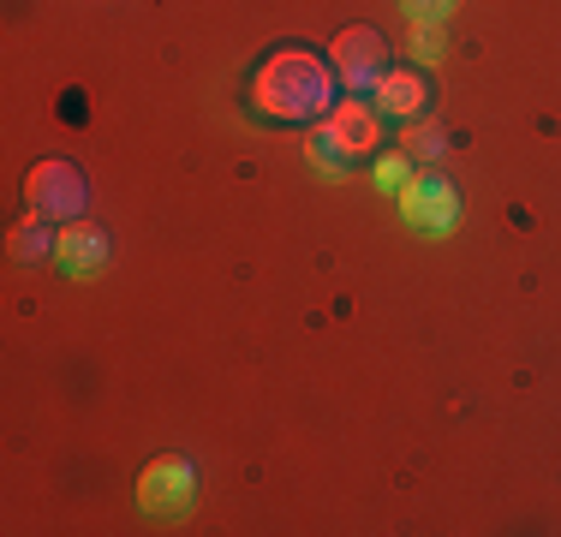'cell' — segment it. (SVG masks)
<instances>
[{"mask_svg":"<svg viewBox=\"0 0 561 537\" xmlns=\"http://www.w3.org/2000/svg\"><path fill=\"white\" fill-rule=\"evenodd\" d=\"M370 102H377L382 114H394V119H419L424 102H431V84H424L419 66H389V72L370 84Z\"/></svg>","mask_w":561,"mask_h":537,"instance_id":"8","label":"cell"},{"mask_svg":"<svg viewBox=\"0 0 561 537\" xmlns=\"http://www.w3.org/2000/svg\"><path fill=\"white\" fill-rule=\"evenodd\" d=\"M305 156H311V168H323V173H329V180H341V173H346V168H353V161H346V156L335 150V144H329V138H323V132H317V138H311V144H305Z\"/></svg>","mask_w":561,"mask_h":537,"instance_id":"12","label":"cell"},{"mask_svg":"<svg viewBox=\"0 0 561 537\" xmlns=\"http://www.w3.org/2000/svg\"><path fill=\"white\" fill-rule=\"evenodd\" d=\"M329 66H335V78L346 90H370L382 72H389V43H382L370 24H353V31L335 36V48H329Z\"/></svg>","mask_w":561,"mask_h":537,"instance_id":"6","label":"cell"},{"mask_svg":"<svg viewBox=\"0 0 561 537\" xmlns=\"http://www.w3.org/2000/svg\"><path fill=\"white\" fill-rule=\"evenodd\" d=\"M443 54H448L443 24H407V60H412V66H436Z\"/></svg>","mask_w":561,"mask_h":537,"instance_id":"10","label":"cell"},{"mask_svg":"<svg viewBox=\"0 0 561 537\" xmlns=\"http://www.w3.org/2000/svg\"><path fill=\"white\" fill-rule=\"evenodd\" d=\"M335 66L305 43H280L270 48L245 78V107L257 119H275V126H305V119H323L341 96Z\"/></svg>","mask_w":561,"mask_h":537,"instance_id":"1","label":"cell"},{"mask_svg":"<svg viewBox=\"0 0 561 537\" xmlns=\"http://www.w3.org/2000/svg\"><path fill=\"white\" fill-rule=\"evenodd\" d=\"M24 197H31V209L48 215V221H78L90 204V180L72 161H36V168L24 173Z\"/></svg>","mask_w":561,"mask_h":537,"instance_id":"2","label":"cell"},{"mask_svg":"<svg viewBox=\"0 0 561 537\" xmlns=\"http://www.w3.org/2000/svg\"><path fill=\"white\" fill-rule=\"evenodd\" d=\"M55 239H60V233H48V215H36V209H31V221L12 227V258H19V263H31V258H55Z\"/></svg>","mask_w":561,"mask_h":537,"instance_id":"9","label":"cell"},{"mask_svg":"<svg viewBox=\"0 0 561 537\" xmlns=\"http://www.w3.org/2000/svg\"><path fill=\"white\" fill-rule=\"evenodd\" d=\"M443 144H448L443 126H431V119H424V126L412 132V150H407V156H412V161H436V156H443Z\"/></svg>","mask_w":561,"mask_h":537,"instance_id":"14","label":"cell"},{"mask_svg":"<svg viewBox=\"0 0 561 537\" xmlns=\"http://www.w3.org/2000/svg\"><path fill=\"white\" fill-rule=\"evenodd\" d=\"M55 263L66 268V275H96L102 263H108V233H102L96 221H84V215H78V221H66L60 227V239H55Z\"/></svg>","mask_w":561,"mask_h":537,"instance_id":"7","label":"cell"},{"mask_svg":"<svg viewBox=\"0 0 561 537\" xmlns=\"http://www.w3.org/2000/svg\"><path fill=\"white\" fill-rule=\"evenodd\" d=\"M323 138L335 144L346 161L377 156V144H382V107L365 102V96H341V102L323 114Z\"/></svg>","mask_w":561,"mask_h":537,"instance_id":"4","label":"cell"},{"mask_svg":"<svg viewBox=\"0 0 561 537\" xmlns=\"http://www.w3.org/2000/svg\"><path fill=\"white\" fill-rule=\"evenodd\" d=\"M400 12H407V24H443L454 12V0H394Z\"/></svg>","mask_w":561,"mask_h":537,"instance_id":"13","label":"cell"},{"mask_svg":"<svg viewBox=\"0 0 561 537\" xmlns=\"http://www.w3.org/2000/svg\"><path fill=\"white\" fill-rule=\"evenodd\" d=\"M407 180H412V156L407 150H382L377 161H370V185H377V192H400Z\"/></svg>","mask_w":561,"mask_h":537,"instance_id":"11","label":"cell"},{"mask_svg":"<svg viewBox=\"0 0 561 537\" xmlns=\"http://www.w3.org/2000/svg\"><path fill=\"white\" fill-rule=\"evenodd\" d=\"M394 204H400V221L419 227V233H454V221H460V192L443 173H412L394 192Z\"/></svg>","mask_w":561,"mask_h":537,"instance_id":"3","label":"cell"},{"mask_svg":"<svg viewBox=\"0 0 561 537\" xmlns=\"http://www.w3.org/2000/svg\"><path fill=\"white\" fill-rule=\"evenodd\" d=\"M192 490H197L192 460L162 454V460H150V466H144V478H138V507H144V514H156V519H173V514L192 507Z\"/></svg>","mask_w":561,"mask_h":537,"instance_id":"5","label":"cell"}]
</instances>
